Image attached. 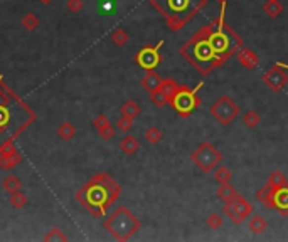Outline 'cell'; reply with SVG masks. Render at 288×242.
<instances>
[{"label": "cell", "mask_w": 288, "mask_h": 242, "mask_svg": "<svg viewBox=\"0 0 288 242\" xmlns=\"http://www.w3.org/2000/svg\"><path fill=\"white\" fill-rule=\"evenodd\" d=\"M120 192H122L120 187H118L108 175L100 173V175H96L88 185L83 187L78 192L76 199L81 200L83 205H86L91 212L105 214L106 207L117 200Z\"/></svg>", "instance_id": "1"}, {"label": "cell", "mask_w": 288, "mask_h": 242, "mask_svg": "<svg viewBox=\"0 0 288 242\" xmlns=\"http://www.w3.org/2000/svg\"><path fill=\"white\" fill-rule=\"evenodd\" d=\"M140 220L126 207H118L105 222V229L117 241H128L140 229Z\"/></svg>", "instance_id": "2"}, {"label": "cell", "mask_w": 288, "mask_h": 242, "mask_svg": "<svg viewBox=\"0 0 288 242\" xmlns=\"http://www.w3.org/2000/svg\"><path fill=\"white\" fill-rule=\"evenodd\" d=\"M191 160L201 172L209 173V172H212L219 163H223V155H221V151L217 150L212 143L204 141L194 150V153L191 155Z\"/></svg>", "instance_id": "3"}, {"label": "cell", "mask_w": 288, "mask_h": 242, "mask_svg": "<svg viewBox=\"0 0 288 242\" xmlns=\"http://www.w3.org/2000/svg\"><path fill=\"white\" fill-rule=\"evenodd\" d=\"M203 88V83H199L194 89H189L186 86H180L179 91L170 101V106L175 109L180 116L187 118L189 114H192L196 111V108L201 104V100L197 98V91Z\"/></svg>", "instance_id": "4"}, {"label": "cell", "mask_w": 288, "mask_h": 242, "mask_svg": "<svg viewBox=\"0 0 288 242\" xmlns=\"http://www.w3.org/2000/svg\"><path fill=\"white\" fill-rule=\"evenodd\" d=\"M211 114L217 123H221L223 126H228L229 123H233L240 116V106L229 96H221L211 106Z\"/></svg>", "instance_id": "5"}, {"label": "cell", "mask_w": 288, "mask_h": 242, "mask_svg": "<svg viewBox=\"0 0 288 242\" xmlns=\"http://www.w3.org/2000/svg\"><path fill=\"white\" fill-rule=\"evenodd\" d=\"M224 214L229 217L231 222L241 224L253 214V205H251L243 195H238L234 200L224 205Z\"/></svg>", "instance_id": "6"}, {"label": "cell", "mask_w": 288, "mask_h": 242, "mask_svg": "<svg viewBox=\"0 0 288 242\" xmlns=\"http://www.w3.org/2000/svg\"><path fill=\"white\" fill-rule=\"evenodd\" d=\"M164 40H160L157 46H147L137 54V64L145 71H154L160 64V47Z\"/></svg>", "instance_id": "7"}, {"label": "cell", "mask_w": 288, "mask_h": 242, "mask_svg": "<svg viewBox=\"0 0 288 242\" xmlns=\"http://www.w3.org/2000/svg\"><path fill=\"white\" fill-rule=\"evenodd\" d=\"M263 83L268 86L273 93H278L288 84V74L283 69H280V66L277 64L263 74Z\"/></svg>", "instance_id": "8"}, {"label": "cell", "mask_w": 288, "mask_h": 242, "mask_svg": "<svg viewBox=\"0 0 288 242\" xmlns=\"http://www.w3.org/2000/svg\"><path fill=\"white\" fill-rule=\"evenodd\" d=\"M236 59L240 61V64L243 68L249 69V71H253V69L258 68V63H260V59H258V56L254 54L251 49L248 47H241L240 51L236 52Z\"/></svg>", "instance_id": "9"}, {"label": "cell", "mask_w": 288, "mask_h": 242, "mask_svg": "<svg viewBox=\"0 0 288 242\" xmlns=\"http://www.w3.org/2000/svg\"><path fill=\"white\" fill-rule=\"evenodd\" d=\"M273 208H277L282 215H288V185L278 188L273 194Z\"/></svg>", "instance_id": "10"}, {"label": "cell", "mask_w": 288, "mask_h": 242, "mask_svg": "<svg viewBox=\"0 0 288 242\" xmlns=\"http://www.w3.org/2000/svg\"><path fill=\"white\" fill-rule=\"evenodd\" d=\"M216 195H217V199H221L224 204H228L236 199L240 194H238L236 188H234L231 183H219V187H217V190H216Z\"/></svg>", "instance_id": "11"}, {"label": "cell", "mask_w": 288, "mask_h": 242, "mask_svg": "<svg viewBox=\"0 0 288 242\" xmlns=\"http://www.w3.org/2000/svg\"><path fill=\"white\" fill-rule=\"evenodd\" d=\"M162 77H160L155 71H147V74L142 77V86L147 89V91H155V89L160 88V84H162Z\"/></svg>", "instance_id": "12"}, {"label": "cell", "mask_w": 288, "mask_h": 242, "mask_svg": "<svg viewBox=\"0 0 288 242\" xmlns=\"http://www.w3.org/2000/svg\"><path fill=\"white\" fill-rule=\"evenodd\" d=\"M120 150L125 155H135L140 150V143L135 137L126 135V137H123V140L120 141Z\"/></svg>", "instance_id": "13"}, {"label": "cell", "mask_w": 288, "mask_h": 242, "mask_svg": "<svg viewBox=\"0 0 288 242\" xmlns=\"http://www.w3.org/2000/svg\"><path fill=\"white\" fill-rule=\"evenodd\" d=\"M120 113L122 116H126V118H131V120H135V118L138 116L140 113H142V108H140V104L137 101L130 100L126 103H123L122 108H120Z\"/></svg>", "instance_id": "14"}, {"label": "cell", "mask_w": 288, "mask_h": 242, "mask_svg": "<svg viewBox=\"0 0 288 242\" xmlns=\"http://www.w3.org/2000/svg\"><path fill=\"white\" fill-rule=\"evenodd\" d=\"M263 12H265L270 19H277V17L282 15L283 5H282L280 0H266L265 5H263Z\"/></svg>", "instance_id": "15"}, {"label": "cell", "mask_w": 288, "mask_h": 242, "mask_svg": "<svg viewBox=\"0 0 288 242\" xmlns=\"http://www.w3.org/2000/svg\"><path fill=\"white\" fill-rule=\"evenodd\" d=\"M248 227H249L251 234H254V236H258V234H263V232L266 231V229H268V222H266V220L263 219L261 215L254 214V215L249 219Z\"/></svg>", "instance_id": "16"}, {"label": "cell", "mask_w": 288, "mask_h": 242, "mask_svg": "<svg viewBox=\"0 0 288 242\" xmlns=\"http://www.w3.org/2000/svg\"><path fill=\"white\" fill-rule=\"evenodd\" d=\"M212 177L217 183H229L231 182V178H233V173H231V170H229L228 167H224V165H221L219 163V165L212 170Z\"/></svg>", "instance_id": "17"}, {"label": "cell", "mask_w": 288, "mask_h": 242, "mask_svg": "<svg viewBox=\"0 0 288 242\" xmlns=\"http://www.w3.org/2000/svg\"><path fill=\"white\" fill-rule=\"evenodd\" d=\"M20 162H22V157H20L19 151L14 155H0V168H2V170H12V168L17 167Z\"/></svg>", "instance_id": "18"}, {"label": "cell", "mask_w": 288, "mask_h": 242, "mask_svg": "<svg viewBox=\"0 0 288 242\" xmlns=\"http://www.w3.org/2000/svg\"><path fill=\"white\" fill-rule=\"evenodd\" d=\"M179 88H180V86L177 84L174 79H164V81H162V84H160V91L165 94L168 104H170L172 98H174L175 94H177V91H179Z\"/></svg>", "instance_id": "19"}, {"label": "cell", "mask_w": 288, "mask_h": 242, "mask_svg": "<svg viewBox=\"0 0 288 242\" xmlns=\"http://www.w3.org/2000/svg\"><path fill=\"white\" fill-rule=\"evenodd\" d=\"M75 135H76V128H75V125H73V123H69V121L61 123L59 128H57V137H59L61 140H64V141L73 140V138H75Z\"/></svg>", "instance_id": "20"}, {"label": "cell", "mask_w": 288, "mask_h": 242, "mask_svg": "<svg viewBox=\"0 0 288 242\" xmlns=\"http://www.w3.org/2000/svg\"><path fill=\"white\" fill-rule=\"evenodd\" d=\"M243 123H245L246 128L249 130H254L258 125L261 123V116L260 113L256 111V109H248L245 114H243Z\"/></svg>", "instance_id": "21"}, {"label": "cell", "mask_w": 288, "mask_h": 242, "mask_svg": "<svg viewBox=\"0 0 288 242\" xmlns=\"http://www.w3.org/2000/svg\"><path fill=\"white\" fill-rule=\"evenodd\" d=\"M266 183H268V185L273 188V190H278V188L288 185V180H287V177H285V173H283V172L277 170V172H273V173L270 175V178H268V182H266Z\"/></svg>", "instance_id": "22"}, {"label": "cell", "mask_w": 288, "mask_h": 242, "mask_svg": "<svg viewBox=\"0 0 288 242\" xmlns=\"http://www.w3.org/2000/svg\"><path fill=\"white\" fill-rule=\"evenodd\" d=\"M20 187H22V182H20V178L15 177V175H9V177H5L2 182V188L7 192V194L20 190Z\"/></svg>", "instance_id": "23"}, {"label": "cell", "mask_w": 288, "mask_h": 242, "mask_svg": "<svg viewBox=\"0 0 288 242\" xmlns=\"http://www.w3.org/2000/svg\"><path fill=\"white\" fill-rule=\"evenodd\" d=\"M110 37H112V42L118 47H123L130 40V35L125 29H117V31H113Z\"/></svg>", "instance_id": "24"}, {"label": "cell", "mask_w": 288, "mask_h": 242, "mask_svg": "<svg viewBox=\"0 0 288 242\" xmlns=\"http://www.w3.org/2000/svg\"><path fill=\"white\" fill-rule=\"evenodd\" d=\"M9 202H10V205L14 208H22V207H26L29 200H27L26 194H22L20 190H17V192H12V194H10Z\"/></svg>", "instance_id": "25"}, {"label": "cell", "mask_w": 288, "mask_h": 242, "mask_svg": "<svg viewBox=\"0 0 288 242\" xmlns=\"http://www.w3.org/2000/svg\"><path fill=\"white\" fill-rule=\"evenodd\" d=\"M164 133L160 131L157 126H150L149 130L145 131V140L150 143V145H157V143L162 141Z\"/></svg>", "instance_id": "26"}, {"label": "cell", "mask_w": 288, "mask_h": 242, "mask_svg": "<svg viewBox=\"0 0 288 242\" xmlns=\"http://www.w3.org/2000/svg\"><path fill=\"white\" fill-rule=\"evenodd\" d=\"M167 19V26L170 31H179V29L184 27V24H186L187 19H184L182 15H177V14H172V15H165Z\"/></svg>", "instance_id": "27"}, {"label": "cell", "mask_w": 288, "mask_h": 242, "mask_svg": "<svg viewBox=\"0 0 288 242\" xmlns=\"http://www.w3.org/2000/svg\"><path fill=\"white\" fill-rule=\"evenodd\" d=\"M39 17L36 14H32V12H29V14H26L22 17V27L27 29V31H36V29L39 27Z\"/></svg>", "instance_id": "28"}, {"label": "cell", "mask_w": 288, "mask_h": 242, "mask_svg": "<svg viewBox=\"0 0 288 242\" xmlns=\"http://www.w3.org/2000/svg\"><path fill=\"white\" fill-rule=\"evenodd\" d=\"M44 241L46 242H54V241H59V242H66L68 241V236L66 234H63V231L61 229H57V227H54V229H51L46 236H44Z\"/></svg>", "instance_id": "29"}, {"label": "cell", "mask_w": 288, "mask_h": 242, "mask_svg": "<svg viewBox=\"0 0 288 242\" xmlns=\"http://www.w3.org/2000/svg\"><path fill=\"white\" fill-rule=\"evenodd\" d=\"M150 100H152V103H154L155 106H159V108H164V106H165V104H168V101H167L165 94H164L162 91H160V88L150 93Z\"/></svg>", "instance_id": "30"}, {"label": "cell", "mask_w": 288, "mask_h": 242, "mask_svg": "<svg viewBox=\"0 0 288 242\" xmlns=\"http://www.w3.org/2000/svg\"><path fill=\"white\" fill-rule=\"evenodd\" d=\"M221 225H223V217H221V214L212 212V214L207 217V227L212 229V231H217V229H221Z\"/></svg>", "instance_id": "31"}, {"label": "cell", "mask_w": 288, "mask_h": 242, "mask_svg": "<svg viewBox=\"0 0 288 242\" xmlns=\"http://www.w3.org/2000/svg\"><path fill=\"white\" fill-rule=\"evenodd\" d=\"M117 128L123 131V133H128V131L133 128V120L131 118H126V116H122L117 120Z\"/></svg>", "instance_id": "32"}, {"label": "cell", "mask_w": 288, "mask_h": 242, "mask_svg": "<svg viewBox=\"0 0 288 242\" xmlns=\"http://www.w3.org/2000/svg\"><path fill=\"white\" fill-rule=\"evenodd\" d=\"M98 133H100V137H101L105 141H110V140H112V138L115 137V135H117V130H115V128H113V125L110 123L108 126H105V128L100 130Z\"/></svg>", "instance_id": "33"}, {"label": "cell", "mask_w": 288, "mask_h": 242, "mask_svg": "<svg viewBox=\"0 0 288 242\" xmlns=\"http://www.w3.org/2000/svg\"><path fill=\"white\" fill-rule=\"evenodd\" d=\"M68 10L69 12H73V14H78V12H81L83 10V7H84V2L83 0H68Z\"/></svg>", "instance_id": "34"}, {"label": "cell", "mask_w": 288, "mask_h": 242, "mask_svg": "<svg viewBox=\"0 0 288 242\" xmlns=\"http://www.w3.org/2000/svg\"><path fill=\"white\" fill-rule=\"evenodd\" d=\"M108 125H110V120L105 116V114H98V116L93 120V126H94V128H96L98 131L103 130L105 126H108Z\"/></svg>", "instance_id": "35"}, {"label": "cell", "mask_w": 288, "mask_h": 242, "mask_svg": "<svg viewBox=\"0 0 288 242\" xmlns=\"http://www.w3.org/2000/svg\"><path fill=\"white\" fill-rule=\"evenodd\" d=\"M14 153H17V150H15L12 141H7L5 145L0 146V155H14Z\"/></svg>", "instance_id": "36"}, {"label": "cell", "mask_w": 288, "mask_h": 242, "mask_svg": "<svg viewBox=\"0 0 288 242\" xmlns=\"http://www.w3.org/2000/svg\"><path fill=\"white\" fill-rule=\"evenodd\" d=\"M7 123H9V109L0 106V128H3Z\"/></svg>", "instance_id": "37"}, {"label": "cell", "mask_w": 288, "mask_h": 242, "mask_svg": "<svg viewBox=\"0 0 288 242\" xmlns=\"http://www.w3.org/2000/svg\"><path fill=\"white\" fill-rule=\"evenodd\" d=\"M39 2L42 3V5H49V3H52L54 0H39Z\"/></svg>", "instance_id": "38"}, {"label": "cell", "mask_w": 288, "mask_h": 242, "mask_svg": "<svg viewBox=\"0 0 288 242\" xmlns=\"http://www.w3.org/2000/svg\"><path fill=\"white\" fill-rule=\"evenodd\" d=\"M216 2H219L221 5H226V3H228V0H216Z\"/></svg>", "instance_id": "39"}, {"label": "cell", "mask_w": 288, "mask_h": 242, "mask_svg": "<svg viewBox=\"0 0 288 242\" xmlns=\"http://www.w3.org/2000/svg\"><path fill=\"white\" fill-rule=\"evenodd\" d=\"M280 68H283V69H288V66H287V64H282V63H280Z\"/></svg>", "instance_id": "40"}, {"label": "cell", "mask_w": 288, "mask_h": 242, "mask_svg": "<svg viewBox=\"0 0 288 242\" xmlns=\"http://www.w3.org/2000/svg\"><path fill=\"white\" fill-rule=\"evenodd\" d=\"M2 79H3V76H2V74H0V81H2Z\"/></svg>", "instance_id": "41"}]
</instances>
